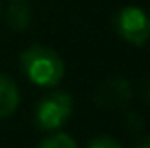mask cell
I'll return each instance as SVG.
<instances>
[{"label": "cell", "instance_id": "30bf717a", "mask_svg": "<svg viewBox=\"0 0 150 148\" xmlns=\"http://www.w3.org/2000/svg\"><path fill=\"white\" fill-rule=\"evenodd\" d=\"M146 101H150V84L146 85Z\"/></svg>", "mask_w": 150, "mask_h": 148}, {"label": "cell", "instance_id": "52a82bcc", "mask_svg": "<svg viewBox=\"0 0 150 148\" xmlns=\"http://www.w3.org/2000/svg\"><path fill=\"white\" fill-rule=\"evenodd\" d=\"M38 148H78L76 141L67 133H53L46 137L44 141L38 144Z\"/></svg>", "mask_w": 150, "mask_h": 148}, {"label": "cell", "instance_id": "7a4b0ae2", "mask_svg": "<svg viewBox=\"0 0 150 148\" xmlns=\"http://www.w3.org/2000/svg\"><path fill=\"white\" fill-rule=\"evenodd\" d=\"M72 114V97L67 91H51L42 97L34 110L38 127L46 131L59 129Z\"/></svg>", "mask_w": 150, "mask_h": 148}, {"label": "cell", "instance_id": "5b68a950", "mask_svg": "<svg viewBox=\"0 0 150 148\" xmlns=\"http://www.w3.org/2000/svg\"><path fill=\"white\" fill-rule=\"evenodd\" d=\"M19 89L6 74H0V120L10 118L19 106Z\"/></svg>", "mask_w": 150, "mask_h": 148}, {"label": "cell", "instance_id": "8992f818", "mask_svg": "<svg viewBox=\"0 0 150 148\" xmlns=\"http://www.w3.org/2000/svg\"><path fill=\"white\" fill-rule=\"evenodd\" d=\"M30 19H33L30 8L27 6V4H23L21 0L13 2L10 8H8V11H6L8 25H10L11 29H15V30H25L27 27L30 25Z\"/></svg>", "mask_w": 150, "mask_h": 148}, {"label": "cell", "instance_id": "9c48e42d", "mask_svg": "<svg viewBox=\"0 0 150 148\" xmlns=\"http://www.w3.org/2000/svg\"><path fill=\"white\" fill-rule=\"evenodd\" d=\"M133 148H150V137H146V139H143V141H139Z\"/></svg>", "mask_w": 150, "mask_h": 148}, {"label": "cell", "instance_id": "277c9868", "mask_svg": "<svg viewBox=\"0 0 150 148\" xmlns=\"http://www.w3.org/2000/svg\"><path fill=\"white\" fill-rule=\"evenodd\" d=\"M131 99V87L124 78H110L103 82L95 93V101L105 108H120Z\"/></svg>", "mask_w": 150, "mask_h": 148}, {"label": "cell", "instance_id": "6da1fadb", "mask_svg": "<svg viewBox=\"0 0 150 148\" xmlns=\"http://www.w3.org/2000/svg\"><path fill=\"white\" fill-rule=\"evenodd\" d=\"M21 68L25 76L40 87H55L65 76V63L55 49L34 44L21 53Z\"/></svg>", "mask_w": 150, "mask_h": 148}, {"label": "cell", "instance_id": "3957f363", "mask_svg": "<svg viewBox=\"0 0 150 148\" xmlns=\"http://www.w3.org/2000/svg\"><path fill=\"white\" fill-rule=\"evenodd\" d=\"M116 32L133 46H143L150 38V17L137 6H125L114 17Z\"/></svg>", "mask_w": 150, "mask_h": 148}, {"label": "cell", "instance_id": "ba28073f", "mask_svg": "<svg viewBox=\"0 0 150 148\" xmlns=\"http://www.w3.org/2000/svg\"><path fill=\"white\" fill-rule=\"evenodd\" d=\"M88 148H122V144L116 141V139L108 137V135H103V137L93 139L88 144Z\"/></svg>", "mask_w": 150, "mask_h": 148}]
</instances>
